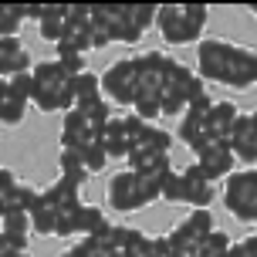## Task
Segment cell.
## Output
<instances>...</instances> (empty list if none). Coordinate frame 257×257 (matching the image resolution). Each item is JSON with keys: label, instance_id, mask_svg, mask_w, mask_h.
<instances>
[{"label": "cell", "instance_id": "obj_6", "mask_svg": "<svg viewBox=\"0 0 257 257\" xmlns=\"http://www.w3.org/2000/svg\"><path fill=\"white\" fill-rule=\"evenodd\" d=\"M108 206L118 210V213H132V210H142V206H149L146 200V190H142V180L125 169V173H115L112 183H108Z\"/></svg>", "mask_w": 257, "mask_h": 257}, {"label": "cell", "instance_id": "obj_33", "mask_svg": "<svg viewBox=\"0 0 257 257\" xmlns=\"http://www.w3.org/2000/svg\"><path fill=\"white\" fill-rule=\"evenodd\" d=\"M146 142H149V149H153L156 156H169V146H173V136L169 132H163V128H149V136H146Z\"/></svg>", "mask_w": 257, "mask_h": 257}, {"label": "cell", "instance_id": "obj_13", "mask_svg": "<svg viewBox=\"0 0 257 257\" xmlns=\"http://www.w3.org/2000/svg\"><path fill=\"white\" fill-rule=\"evenodd\" d=\"M71 91H75V108L81 115H88L98 102H105V88H102V78L85 71V75L71 78Z\"/></svg>", "mask_w": 257, "mask_h": 257}, {"label": "cell", "instance_id": "obj_10", "mask_svg": "<svg viewBox=\"0 0 257 257\" xmlns=\"http://www.w3.org/2000/svg\"><path fill=\"white\" fill-rule=\"evenodd\" d=\"M183 186H186V203L193 210H206L213 203V183L206 180V173L200 163H190L183 169Z\"/></svg>", "mask_w": 257, "mask_h": 257}, {"label": "cell", "instance_id": "obj_31", "mask_svg": "<svg viewBox=\"0 0 257 257\" xmlns=\"http://www.w3.org/2000/svg\"><path fill=\"white\" fill-rule=\"evenodd\" d=\"M163 200L166 203H186V186H183V173H173L163 186Z\"/></svg>", "mask_w": 257, "mask_h": 257}, {"label": "cell", "instance_id": "obj_11", "mask_svg": "<svg viewBox=\"0 0 257 257\" xmlns=\"http://www.w3.org/2000/svg\"><path fill=\"white\" fill-rule=\"evenodd\" d=\"M230 149L240 163H257V128L250 112H240V118L230 132Z\"/></svg>", "mask_w": 257, "mask_h": 257}, {"label": "cell", "instance_id": "obj_27", "mask_svg": "<svg viewBox=\"0 0 257 257\" xmlns=\"http://www.w3.org/2000/svg\"><path fill=\"white\" fill-rule=\"evenodd\" d=\"M156 14H159V7H153V4H125V17L139 27V31L156 24Z\"/></svg>", "mask_w": 257, "mask_h": 257}, {"label": "cell", "instance_id": "obj_9", "mask_svg": "<svg viewBox=\"0 0 257 257\" xmlns=\"http://www.w3.org/2000/svg\"><path fill=\"white\" fill-rule=\"evenodd\" d=\"M163 91H173V95H180L183 102L190 105L193 98H200L203 95V78L200 75H193L186 64H180V61H173L169 64V71H166V88Z\"/></svg>", "mask_w": 257, "mask_h": 257}, {"label": "cell", "instance_id": "obj_46", "mask_svg": "<svg viewBox=\"0 0 257 257\" xmlns=\"http://www.w3.org/2000/svg\"><path fill=\"white\" fill-rule=\"evenodd\" d=\"M118 257H128V254H118Z\"/></svg>", "mask_w": 257, "mask_h": 257}, {"label": "cell", "instance_id": "obj_4", "mask_svg": "<svg viewBox=\"0 0 257 257\" xmlns=\"http://www.w3.org/2000/svg\"><path fill=\"white\" fill-rule=\"evenodd\" d=\"M193 153H196V163L203 166V173H206V180H210V183L227 180V176L233 173V163H237V156H233L230 142L213 139V136L206 132L203 139L193 146Z\"/></svg>", "mask_w": 257, "mask_h": 257}, {"label": "cell", "instance_id": "obj_30", "mask_svg": "<svg viewBox=\"0 0 257 257\" xmlns=\"http://www.w3.org/2000/svg\"><path fill=\"white\" fill-rule=\"evenodd\" d=\"M159 98H163V95H142L139 102L132 105V112H136V115H142L146 122H153V118L163 115V105H159Z\"/></svg>", "mask_w": 257, "mask_h": 257}, {"label": "cell", "instance_id": "obj_42", "mask_svg": "<svg viewBox=\"0 0 257 257\" xmlns=\"http://www.w3.org/2000/svg\"><path fill=\"white\" fill-rule=\"evenodd\" d=\"M17 186H21V183L14 180V173H11V169L4 166V169H0V196H11V193L17 190Z\"/></svg>", "mask_w": 257, "mask_h": 257}, {"label": "cell", "instance_id": "obj_18", "mask_svg": "<svg viewBox=\"0 0 257 257\" xmlns=\"http://www.w3.org/2000/svg\"><path fill=\"white\" fill-rule=\"evenodd\" d=\"M34 88H38V81H34V71L0 81V91H4V98H14V102H24V105H27V102H34Z\"/></svg>", "mask_w": 257, "mask_h": 257}, {"label": "cell", "instance_id": "obj_3", "mask_svg": "<svg viewBox=\"0 0 257 257\" xmlns=\"http://www.w3.org/2000/svg\"><path fill=\"white\" fill-rule=\"evenodd\" d=\"M233 54H237V44H230V41H220V38L200 41V48H196L200 78L227 85L230 81V71H233Z\"/></svg>", "mask_w": 257, "mask_h": 257}, {"label": "cell", "instance_id": "obj_44", "mask_svg": "<svg viewBox=\"0 0 257 257\" xmlns=\"http://www.w3.org/2000/svg\"><path fill=\"white\" fill-rule=\"evenodd\" d=\"M61 257H78V254H75V250H64V254H61Z\"/></svg>", "mask_w": 257, "mask_h": 257}, {"label": "cell", "instance_id": "obj_22", "mask_svg": "<svg viewBox=\"0 0 257 257\" xmlns=\"http://www.w3.org/2000/svg\"><path fill=\"white\" fill-rule=\"evenodd\" d=\"M58 217H61V210L58 206L48 203V196L41 200L34 210H31V223H34V233H41V237H51L54 230H58Z\"/></svg>", "mask_w": 257, "mask_h": 257}, {"label": "cell", "instance_id": "obj_40", "mask_svg": "<svg viewBox=\"0 0 257 257\" xmlns=\"http://www.w3.org/2000/svg\"><path fill=\"white\" fill-rule=\"evenodd\" d=\"M230 257H257V233H254V237H244L240 244H233Z\"/></svg>", "mask_w": 257, "mask_h": 257}, {"label": "cell", "instance_id": "obj_17", "mask_svg": "<svg viewBox=\"0 0 257 257\" xmlns=\"http://www.w3.org/2000/svg\"><path fill=\"white\" fill-rule=\"evenodd\" d=\"M58 166H61V176H68V180L78 183V186H85L88 176H91L88 166H85V153H81V149H61Z\"/></svg>", "mask_w": 257, "mask_h": 257}, {"label": "cell", "instance_id": "obj_29", "mask_svg": "<svg viewBox=\"0 0 257 257\" xmlns=\"http://www.w3.org/2000/svg\"><path fill=\"white\" fill-rule=\"evenodd\" d=\"M230 247H233L230 233L227 230H213L203 240V257H230Z\"/></svg>", "mask_w": 257, "mask_h": 257}, {"label": "cell", "instance_id": "obj_19", "mask_svg": "<svg viewBox=\"0 0 257 257\" xmlns=\"http://www.w3.org/2000/svg\"><path fill=\"white\" fill-rule=\"evenodd\" d=\"M54 51H58V58H64V54H88V51H95V48H91V24L88 27H68L64 41L54 48Z\"/></svg>", "mask_w": 257, "mask_h": 257}, {"label": "cell", "instance_id": "obj_20", "mask_svg": "<svg viewBox=\"0 0 257 257\" xmlns=\"http://www.w3.org/2000/svg\"><path fill=\"white\" fill-rule=\"evenodd\" d=\"M34 230V223H31V213L27 210H0V233H7V237H27V233Z\"/></svg>", "mask_w": 257, "mask_h": 257}, {"label": "cell", "instance_id": "obj_37", "mask_svg": "<svg viewBox=\"0 0 257 257\" xmlns=\"http://www.w3.org/2000/svg\"><path fill=\"white\" fill-rule=\"evenodd\" d=\"M128 257H156V247H153V237H146V233H136V240L128 247Z\"/></svg>", "mask_w": 257, "mask_h": 257}, {"label": "cell", "instance_id": "obj_34", "mask_svg": "<svg viewBox=\"0 0 257 257\" xmlns=\"http://www.w3.org/2000/svg\"><path fill=\"white\" fill-rule=\"evenodd\" d=\"M81 210V206H78ZM78 210H64L61 217H58V230H54V237H75L78 233Z\"/></svg>", "mask_w": 257, "mask_h": 257}, {"label": "cell", "instance_id": "obj_5", "mask_svg": "<svg viewBox=\"0 0 257 257\" xmlns=\"http://www.w3.org/2000/svg\"><path fill=\"white\" fill-rule=\"evenodd\" d=\"M102 88H105V95L112 98V102H118V105H132L139 102V75H136V61L132 58H122V61H115L108 71H105V78H102Z\"/></svg>", "mask_w": 257, "mask_h": 257}, {"label": "cell", "instance_id": "obj_45", "mask_svg": "<svg viewBox=\"0 0 257 257\" xmlns=\"http://www.w3.org/2000/svg\"><path fill=\"white\" fill-rule=\"evenodd\" d=\"M250 14H254V17H257V7H250Z\"/></svg>", "mask_w": 257, "mask_h": 257}, {"label": "cell", "instance_id": "obj_28", "mask_svg": "<svg viewBox=\"0 0 257 257\" xmlns=\"http://www.w3.org/2000/svg\"><path fill=\"white\" fill-rule=\"evenodd\" d=\"M81 153H85V166H88V173H102V169H105V163L112 159L102 139H91L88 146L81 149Z\"/></svg>", "mask_w": 257, "mask_h": 257}, {"label": "cell", "instance_id": "obj_23", "mask_svg": "<svg viewBox=\"0 0 257 257\" xmlns=\"http://www.w3.org/2000/svg\"><path fill=\"white\" fill-rule=\"evenodd\" d=\"M38 31H41V38L48 41V44H61L64 41V34H68V21H64V7H51L48 11V17L38 24Z\"/></svg>", "mask_w": 257, "mask_h": 257}, {"label": "cell", "instance_id": "obj_2", "mask_svg": "<svg viewBox=\"0 0 257 257\" xmlns=\"http://www.w3.org/2000/svg\"><path fill=\"white\" fill-rule=\"evenodd\" d=\"M223 206H227L237 220L254 223L257 220V169H240V173H230V176H227Z\"/></svg>", "mask_w": 257, "mask_h": 257}, {"label": "cell", "instance_id": "obj_16", "mask_svg": "<svg viewBox=\"0 0 257 257\" xmlns=\"http://www.w3.org/2000/svg\"><path fill=\"white\" fill-rule=\"evenodd\" d=\"M102 142L112 159H128V149H132V139H128V128H125V118H112L108 128L102 132Z\"/></svg>", "mask_w": 257, "mask_h": 257}, {"label": "cell", "instance_id": "obj_8", "mask_svg": "<svg viewBox=\"0 0 257 257\" xmlns=\"http://www.w3.org/2000/svg\"><path fill=\"white\" fill-rule=\"evenodd\" d=\"M34 71L31 68V51L24 48L21 38H4L0 41V78H17V75H27Z\"/></svg>", "mask_w": 257, "mask_h": 257}, {"label": "cell", "instance_id": "obj_12", "mask_svg": "<svg viewBox=\"0 0 257 257\" xmlns=\"http://www.w3.org/2000/svg\"><path fill=\"white\" fill-rule=\"evenodd\" d=\"M91 139H98L88 125V115H81L78 108L64 112V122H61V149H85Z\"/></svg>", "mask_w": 257, "mask_h": 257}, {"label": "cell", "instance_id": "obj_36", "mask_svg": "<svg viewBox=\"0 0 257 257\" xmlns=\"http://www.w3.org/2000/svg\"><path fill=\"white\" fill-rule=\"evenodd\" d=\"M108 44H112V31H108V24L91 21V48H95V51H102V48H108Z\"/></svg>", "mask_w": 257, "mask_h": 257}, {"label": "cell", "instance_id": "obj_41", "mask_svg": "<svg viewBox=\"0 0 257 257\" xmlns=\"http://www.w3.org/2000/svg\"><path fill=\"white\" fill-rule=\"evenodd\" d=\"M24 244H27V237H7V233H0V250H11V254H24Z\"/></svg>", "mask_w": 257, "mask_h": 257}, {"label": "cell", "instance_id": "obj_7", "mask_svg": "<svg viewBox=\"0 0 257 257\" xmlns=\"http://www.w3.org/2000/svg\"><path fill=\"white\" fill-rule=\"evenodd\" d=\"M132 61H136V75H139V91L142 95H163V88H166V71L176 58L159 54V51H146V54H139V58H132Z\"/></svg>", "mask_w": 257, "mask_h": 257}, {"label": "cell", "instance_id": "obj_15", "mask_svg": "<svg viewBox=\"0 0 257 257\" xmlns=\"http://www.w3.org/2000/svg\"><path fill=\"white\" fill-rule=\"evenodd\" d=\"M78 190H81L78 183H71L68 176H58V180L44 190V196H48V203H51V206H58V210L64 213V210H78V206H85L81 200H78Z\"/></svg>", "mask_w": 257, "mask_h": 257}, {"label": "cell", "instance_id": "obj_1", "mask_svg": "<svg viewBox=\"0 0 257 257\" xmlns=\"http://www.w3.org/2000/svg\"><path fill=\"white\" fill-rule=\"evenodd\" d=\"M206 17L210 11L203 4H163L156 14V24L163 31L166 44H190L203 34Z\"/></svg>", "mask_w": 257, "mask_h": 257}, {"label": "cell", "instance_id": "obj_35", "mask_svg": "<svg viewBox=\"0 0 257 257\" xmlns=\"http://www.w3.org/2000/svg\"><path fill=\"white\" fill-rule=\"evenodd\" d=\"M58 64H61V71L68 78H78V75L88 71V68H85V54H64V58H58Z\"/></svg>", "mask_w": 257, "mask_h": 257}, {"label": "cell", "instance_id": "obj_38", "mask_svg": "<svg viewBox=\"0 0 257 257\" xmlns=\"http://www.w3.org/2000/svg\"><path fill=\"white\" fill-rule=\"evenodd\" d=\"M78 257H102V244H98V237H78V244L71 247Z\"/></svg>", "mask_w": 257, "mask_h": 257}, {"label": "cell", "instance_id": "obj_39", "mask_svg": "<svg viewBox=\"0 0 257 257\" xmlns=\"http://www.w3.org/2000/svg\"><path fill=\"white\" fill-rule=\"evenodd\" d=\"M159 105H163V115H183L186 112V102H183L180 95H173V91H163Z\"/></svg>", "mask_w": 257, "mask_h": 257}, {"label": "cell", "instance_id": "obj_25", "mask_svg": "<svg viewBox=\"0 0 257 257\" xmlns=\"http://www.w3.org/2000/svg\"><path fill=\"white\" fill-rule=\"evenodd\" d=\"M24 7H17V4H4L0 7V34L4 38H17V31L24 27Z\"/></svg>", "mask_w": 257, "mask_h": 257}, {"label": "cell", "instance_id": "obj_32", "mask_svg": "<svg viewBox=\"0 0 257 257\" xmlns=\"http://www.w3.org/2000/svg\"><path fill=\"white\" fill-rule=\"evenodd\" d=\"M0 118H4V125H21V122H24V102L4 98V102H0Z\"/></svg>", "mask_w": 257, "mask_h": 257}, {"label": "cell", "instance_id": "obj_24", "mask_svg": "<svg viewBox=\"0 0 257 257\" xmlns=\"http://www.w3.org/2000/svg\"><path fill=\"white\" fill-rule=\"evenodd\" d=\"M34 81H38V85H44V88H61V85H68V81H71V78L61 71V64H58V58H54V61L34 64Z\"/></svg>", "mask_w": 257, "mask_h": 257}, {"label": "cell", "instance_id": "obj_26", "mask_svg": "<svg viewBox=\"0 0 257 257\" xmlns=\"http://www.w3.org/2000/svg\"><path fill=\"white\" fill-rule=\"evenodd\" d=\"M176 136H180V139L193 149V146L206 136V118H196V115H190V112H186V115L180 118V132H176Z\"/></svg>", "mask_w": 257, "mask_h": 257}, {"label": "cell", "instance_id": "obj_43", "mask_svg": "<svg viewBox=\"0 0 257 257\" xmlns=\"http://www.w3.org/2000/svg\"><path fill=\"white\" fill-rule=\"evenodd\" d=\"M48 11H51V7H38V4H31V7H24V17L27 21H44V17H48Z\"/></svg>", "mask_w": 257, "mask_h": 257}, {"label": "cell", "instance_id": "obj_21", "mask_svg": "<svg viewBox=\"0 0 257 257\" xmlns=\"http://www.w3.org/2000/svg\"><path fill=\"white\" fill-rule=\"evenodd\" d=\"M112 227L108 220H105V210L102 206H81L78 210V233L81 237H98Z\"/></svg>", "mask_w": 257, "mask_h": 257}, {"label": "cell", "instance_id": "obj_14", "mask_svg": "<svg viewBox=\"0 0 257 257\" xmlns=\"http://www.w3.org/2000/svg\"><path fill=\"white\" fill-rule=\"evenodd\" d=\"M237 118H240V112H237L233 102H217L213 112L206 115V132H210L213 139L230 142V132H233V125H237Z\"/></svg>", "mask_w": 257, "mask_h": 257}]
</instances>
